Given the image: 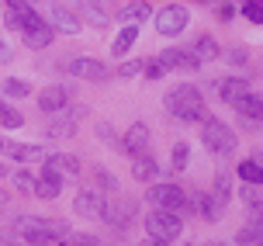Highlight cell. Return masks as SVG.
I'll list each match as a JSON object with an SVG mask.
<instances>
[{
	"mask_svg": "<svg viewBox=\"0 0 263 246\" xmlns=\"http://www.w3.org/2000/svg\"><path fill=\"white\" fill-rule=\"evenodd\" d=\"M166 111L177 121H204V97L194 83H180L166 94Z\"/></svg>",
	"mask_w": 263,
	"mask_h": 246,
	"instance_id": "cell-1",
	"label": "cell"
},
{
	"mask_svg": "<svg viewBox=\"0 0 263 246\" xmlns=\"http://www.w3.org/2000/svg\"><path fill=\"white\" fill-rule=\"evenodd\" d=\"M145 233H149V239H156V243H173L177 236L184 233V219H180V212L153 208V215L145 219Z\"/></svg>",
	"mask_w": 263,
	"mask_h": 246,
	"instance_id": "cell-2",
	"label": "cell"
},
{
	"mask_svg": "<svg viewBox=\"0 0 263 246\" xmlns=\"http://www.w3.org/2000/svg\"><path fill=\"white\" fill-rule=\"evenodd\" d=\"M201 139H204V149L215 156H225L236 149V132L225 121H218V118H204L201 121Z\"/></svg>",
	"mask_w": 263,
	"mask_h": 246,
	"instance_id": "cell-3",
	"label": "cell"
},
{
	"mask_svg": "<svg viewBox=\"0 0 263 246\" xmlns=\"http://www.w3.org/2000/svg\"><path fill=\"white\" fill-rule=\"evenodd\" d=\"M17 239L28 243V246H55L52 229H49V219H35V215L17 219Z\"/></svg>",
	"mask_w": 263,
	"mask_h": 246,
	"instance_id": "cell-4",
	"label": "cell"
},
{
	"mask_svg": "<svg viewBox=\"0 0 263 246\" xmlns=\"http://www.w3.org/2000/svg\"><path fill=\"white\" fill-rule=\"evenodd\" d=\"M149 201H153V208H163V212L187 208V195H184V187H177V184H156L149 191Z\"/></svg>",
	"mask_w": 263,
	"mask_h": 246,
	"instance_id": "cell-5",
	"label": "cell"
},
{
	"mask_svg": "<svg viewBox=\"0 0 263 246\" xmlns=\"http://www.w3.org/2000/svg\"><path fill=\"white\" fill-rule=\"evenodd\" d=\"M187 21H191V14H187L180 4H170V7H163V11L156 14V31L166 35V39H173V35H180L187 28Z\"/></svg>",
	"mask_w": 263,
	"mask_h": 246,
	"instance_id": "cell-6",
	"label": "cell"
},
{
	"mask_svg": "<svg viewBox=\"0 0 263 246\" xmlns=\"http://www.w3.org/2000/svg\"><path fill=\"white\" fill-rule=\"evenodd\" d=\"M104 205H107V195H101V191H80L73 198V212L83 215V219H101Z\"/></svg>",
	"mask_w": 263,
	"mask_h": 246,
	"instance_id": "cell-7",
	"label": "cell"
},
{
	"mask_svg": "<svg viewBox=\"0 0 263 246\" xmlns=\"http://www.w3.org/2000/svg\"><path fill=\"white\" fill-rule=\"evenodd\" d=\"M49 25H52V31H66V35H77L80 31V17L73 11H66L63 4H49V17H45Z\"/></svg>",
	"mask_w": 263,
	"mask_h": 246,
	"instance_id": "cell-8",
	"label": "cell"
},
{
	"mask_svg": "<svg viewBox=\"0 0 263 246\" xmlns=\"http://www.w3.org/2000/svg\"><path fill=\"white\" fill-rule=\"evenodd\" d=\"M66 104H69V91L59 87V83H55V87H45V91L39 94V108L45 115H63Z\"/></svg>",
	"mask_w": 263,
	"mask_h": 246,
	"instance_id": "cell-9",
	"label": "cell"
},
{
	"mask_svg": "<svg viewBox=\"0 0 263 246\" xmlns=\"http://www.w3.org/2000/svg\"><path fill=\"white\" fill-rule=\"evenodd\" d=\"M66 69H69L73 77H80V80H104L107 77V69L97 63V59H90V56H77V59H69Z\"/></svg>",
	"mask_w": 263,
	"mask_h": 246,
	"instance_id": "cell-10",
	"label": "cell"
},
{
	"mask_svg": "<svg viewBox=\"0 0 263 246\" xmlns=\"http://www.w3.org/2000/svg\"><path fill=\"white\" fill-rule=\"evenodd\" d=\"M163 69H197V56L194 52H184V49H166V52H159V59H156Z\"/></svg>",
	"mask_w": 263,
	"mask_h": 246,
	"instance_id": "cell-11",
	"label": "cell"
},
{
	"mask_svg": "<svg viewBox=\"0 0 263 246\" xmlns=\"http://www.w3.org/2000/svg\"><path fill=\"white\" fill-rule=\"evenodd\" d=\"M4 153L11 156V160H17V163H42L45 160V149L42 146H28V143H7L4 139V146H0Z\"/></svg>",
	"mask_w": 263,
	"mask_h": 246,
	"instance_id": "cell-12",
	"label": "cell"
},
{
	"mask_svg": "<svg viewBox=\"0 0 263 246\" xmlns=\"http://www.w3.org/2000/svg\"><path fill=\"white\" fill-rule=\"evenodd\" d=\"M132 215H135V205H132V201H107V205H104V215H101V219L111 222L115 229H125Z\"/></svg>",
	"mask_w": 263,
	"mask_h": 246,
	"instance_id": "cell-13",
	"label": "cell"
},
{
	"mask_svg": "<svg viewBox=\"0 0 263 246\" xmlns=\"http://www.w3.org/2000/svg\"><path fill=\"white\" fill-rule=\"evenodd\" d=\"M45 170H52V173H59V177H77L80 160L77 156H66V153H52V156H45Z\"/></svg>",
	"mask_w": 263,
	"mask_h": 246,
	"instance_id": "cell-14",
	"label": "cell"
},
{
	"mask_svg": "<svg viewBox=\"0 0 263 246\" xmlns=\"http://www.w3.org/2000/svg\"><path fill=\"white\" fill-rule=\"evenodd\" d=\"M125 149H128L132 156L149 153V129H145L142 121H135V125H128V132H125Z\"/></svg>",
	"mask_w": 263,
	"mask_h": 246,
	"instance_id": "cell-15",
	"label": "cell"
},
{
	"mask_svg": "<svg viewBox=\"0 0 263 246\" xmlns=\"http://www.w3.org/2000/svg\"><path fill=\"white\" fill-rule=\"evenodd\" d=\"M132 177H135V181H142V184H153V181L159 177V163H156V156L139 153V156H135V167H132Z\"/></svg>",
	"mask_w": 263,
	"mask_h": 246,
	"instance_id": "cell-16",
	"label": "cell"
},
{
	"mask_svg": "<svg viewBox=\"0 0 263 246\" xmlns=\"http://www.w3.org/2000/svg\"><path fill=\"white\" fill-rule=\"evenodd\" d=\"M59 191H63V177L59 173H52V170H45L39 181H35V198H59Z\"/></svg>",
	"mask_w": 263,
	"mask_h": 246,
	"instance_id": "cell-17",
	"label": "cell"
},
{
	"mask_svg": "<svg viewBox=\"0 0 263 246\" xmlns=\"http://www.w3.org/2000/svg\"><path fill=\"white\" fill-rule=\"evenodd\" d=\"M250 91V83L242 77H225L218 80V97H222L225 104H236V97H242V94Z\"/></svg>",
	"mask_w": 263,
	"mask_h": 246,
	"instance_id": "cell-18",
	"label": "cell"
},
{
	"mask_svg": "<svg viewBox=\"0 0 263 246\" xmlns=\"http://www.w3.org/2000/svg\"><path fill=\"white\" fill-rule=\"evenodd\" d=\"M149 17H153V7H149L145 0H132V4L121 7V21H125V25H142Z\"/></svg>",
	"mask_w": 263,
	"mask_h": 246,
	"instance_id": "cell-19",
	"label": "cell"
},
{
	"mask_svg": "<svg viewBox=\"0 0 263 246\" xmlns=\"http://www.w3.org/2000/svg\"><path fill=\"white\" fill-rule=\"evenodd\" d=\"M211 201H215V205H229V201H232V173H225V170H222V173H218V177H215V187H211Z\"/></svg>",
	"mask_w": 263,
	"mask_h": 246,
	"instance_id": "cell-20",
	"label": "cell"
},
{
	"mask_svg": "<svg viewBox=\"0 0 263 246\" xmlns=\"http://www.w3.org/2000/svg\"><path fill=\"white\" fill-rule=\"evenodd\" d=\"M232 108H236L246 121H256V118H260V97H256L253 91H246L242 97H236V104H232Z\"/></svg>",
	"mask_w": 263,
	"mask_h": 246,
	"instance_id": "cell-21",
	"label": "cell"
},
{
	"mask_svg": "<svg viewBox=\"0 0 263 246\" xmlns=\"http://www.w3.org/2000/svg\"><path fill=\"white\" fill-rule=\"evenodd\" d=\"M52 39H55V31H52V25H49V21H45L42 28L25 31V42L31 45V49H45V45H52Z\"/></svg>",
	"mask_w": 263,
	"mask_h": 246,
	"instance_id": "cell-22",
	"label": "cell"
},
{
	"mask_svg": "<svg viewBox=\"0 0 263 246\" xmlns=\"http://www.w3.org/2000/svg\"><path fill=\"white\" fill-rule=\"evenodd\" d=\"M191 52L197 56V63H211V59H218V52H222V49H218V42L211 39V35H204V39L194 42V49H191Z\"/></svg>",
	"mask_w": 263,
	"mask_h": 246,
	"instance_id": "cell-23",
	"label": "cell"
},
{
	"mask_svg": "<svg viewBox=\"0 0 263 246\" xmlns=\"http://www.w3.org/2000/svg\"><path fill=\"white\" fill-rule=\"evenodd\" d=\"M135 39H139V28H135V25H125L118 31L115 45H111V52H115V56H128V49L135 45Z\"/></svg>",
	"mask_w": 263,
	"mask_h": 246,
	"instance_id": "cell-24",
	"label": "cell"
},
{
	"mask_svg": "<svg viewBox=\"0 0 263 246\" xmlns=\"http://www.w3.org/2000/svg\"><path fill=\"white\" fill-rule=\"evenodd\" d=\"M236 243H239V246H260V215H256V212H253L250 225H246V229L236 236Z\"/></svg>",
	"mask_w": 263,
	"mask_h": 246,
	"instance_id": "cell-25",
	"label": "cell"
},
{
	"mask_svg": "<svg viewBox=\"0 0 263 246\" xmlns=\"http://www.w3.org/2000/svg\"><path fill=\"white\" fill-rule=\"evenodd\" d=\"M45 135L49 139H73L77 135V121H49L45 125Z\"/></svg>",
	"mask_w": 263,
	"mask_h": 246,
	"instance_id": "cell-26",
	"label": "cell"
},
{
	"mask_svg": "<svg viewBox=\"0 0 263 246\" xmlns=\"http://www.w3.org/2000/svg\"><path fill=\"white\" fill-rule=\"evenodd\" d=\"M28 91H31V87H28L25 80H17V77L4 80V94H7V97H28Z\"/></svg>",
	"mask_w": 263,
	"mask_h": 246,
	"instance_id": "cell-27",
	"label": "cell"
},
{
	"mask_svg": "<svg viewBox=\"0 0 263 246\" xmlns=\"http://www.w3.org/2000/svg\"><path fill=\"white\" fill-rule=\"evenodd\" d=\"M239 177L250 184H260V163L256 160H246V163H239Z\"/></svg>",
	"mask_w": 263,
	"mask_h": 246,
	"instance_id": "cell-28",
	"label": "cell"
},
{
	"mask_svg": "<svg viewBox=\"0 0 263 246\" xmlns=\"http://www.w3.org/2000/svg\"><path fill=\"white\" fill-rule=\"evenodd\" d=\"M170 160H173V170H184L187 160H191V146H187V143H177V146H173V156H170Z\"/></svg>",
	"mask_w": 263,
	"mask_h": 246,
	"instance_id": "cell-29",
	"label": "cell"
},
{
	"mask_svg": "<svg viewBox=\"0 0 263 246\" xmlns=\"http://www.w3.org/2000/svg\"><path fill=\"white\" fill-rule=\"evenodd\" d=\"M0 121H4V129H21V111H14V108H0Z\"/></svg>",
	"mask_w": 263,
	"mask_h": 246,
	"instance_id": "cell-30",
	"label": "cell"
},
{
	"mask_svg": "<svg viewBox=\"0 0 263 246\" xmlns=\"http://www.w3.org/2000/svg\"><path fill=\"white\" fill-rule=\"evenodd\" d=\"M201 212H204V219H208V222H218L225 208H222V205H215L211 198H204V201H201Z\"/></svg>",
	"mask_w": 263,
	"mask_h": 246,
	"instance_id": "cell-31",
	"label": "cell"
},
{
	"mask_svg": "<svg viewBox=\"0 0 263 246\" xmlns=\"http://www.w3.org/2000/svg\"><path fill=\"white\" fill-rule=\"evenodd\" d=\"M14 184H17V191H25V195H35V177L31 173H14Z\"/></svg>",
	"mask_w": 263,
	"mask_h": 246,
	"instance_id": "cell-32",
	"label": "cell"
},
{
	"mask_svg": "<svg viewBox=\"0 0 263 246\" xmlns=\"http://www.w3.org/2000/svg\"><path fill=\"white\" fill-rule=\"evenodd\" d=\"M135 73H142V63H139V59H128V63H121V66H118V77H121V80L135 77Z\"/></svg>",
	"mask_w": 263,
	"mask_h": 246,
	"instance_id": "cell-33",
	"label": "cell"
},
{
	"mask_svg": "<svg viewBox=\"0 0 263 246\" xmlns=\"http://www.w3.org/2000/svg\"><path fill=\"white\" fill-rule=\"evenodd\" d=\"M93 181L101 184L104 191H115V187H118V184H115V177H111V173H104V170H101V167L93 170Z\"/></svg>",
	"mask_w": 263,
	"mask_h": 246,
	"instance_id": "cell-34",
	"label": "cell"
},
{
	"mask_svg": "<svg viewBox=\"0 0 263 246\" xmlns=\"http://www.w3.org/2000/svg\"><path fill=\"white\" fill-rule=\"evenodd\" d=\"M242 14H246L250 21H256V25H260V17H263V11H260V0H250V4H242Z\"/></svg>",
	"mask_w": 263,
	"mask_h": 246,
	"instance_id": "cell-35",
	"label": "cell"
},
{
	"mask_svg": "<svg viewBox=\"0 0 263 246\" xmlns=\"http://www.w3.org/2000/svg\"><path fill=\"white\" fill-rule=\"evenodd\" d=\"M242 195H246V201H250V205H253V212L260 208V184H250V187H246Z\"/></svg>",
	"mask_w": 263,
	"mask_h": 246,
	"instance_id": "cell-36",
	"label": "cell"
},
{
	"mask_svg": "<svg viewBox=\"0 0 263 246\" xmlns=\"http://www.w3.org/2000/svg\"><path fill=\"white\" fill-rule=\"evenodd\" d=\"M163 73H166V69H163V66H159L156 59L145 66V80H153V83H156V80H163Z\"/></svg>",
	"mask_w": 263,
	"mask_h": 246,
	"instance_id": "cell-37",
	"label": "cell"
},
{
	"mask_svg": "<svg viewBox=\"0 0 263 246\" xmlns=\"http://www.w3.org/2000/svg\"><path fill=\"white\" fill-rule=\"evenodd\" d=\"M225 59H229L232 66H242V63H246V49H239V45H236V49L225 52Z\"/></svg>",
	"mask_w": 263,
	"mask_h": 246,
	"instance_id": "cell-38",
	"label": "cell"
},
{
	"mask_svg": "<svg viewBox=\"0 0 263 246\" xmlns=\"http://www.w3.org/2000/svg\"><path fill=\"white\" fill-rule=\"evenodd\" d=\"M0 63H11V49H7L4 42H0Z\"/></svg>",
	"mask_w": 263,
	"mask_h": 246,
	"instance_id": "cell-39",
	"label": "cell"
},
{
	"mask_svg": "<svg viewBox=\"0 0 263 246\" xmlns=\"http://www.w3.org/2000/svg\"><path fill=\"white\" fill-rule=\"evenodd\" d=\"M142 246H166V243H156V239H149V243H142Z\"/></svg>",
	"mask_w": 263,
	"mask_h": 246,
	"instance_id": "cell-40",
	"label": "cell"
},
{
	"mask_svg": "<svg viewBox=\"0 0 263 246\" xmlns=\"http://www.w3.org/2000/svg\"><path fill=\"white\" fill-rule=\"evenodd\" d=\"M0 205H7V195H4V191H0Z\"/></svg>",
	"mask_w": 263,
	"mask_h": 246,
	"instance_id": "cell-41",
	"label": "cell"
},
{
	"mask_svg": "<svg viewBox=\"0 0 263 246\" xmlns=\"http://www.w3.org/2000/svg\"><path fill=\"white\" fill-rule=\"evenodd\" d=\"M204 246H225V243H204Z\"/></svg>",
	"mask_w": 263,
	"mask_h": 246,
	"instance_id": "cell-42",
	"label": "cell"
},
{
	"mask_svg": "<svg viewBox=\"0 0 263 246\" xmlns=\"http://www.w3.org/2000/svg\"><path fill=\"white\" fill-rule=\"evenodd\" d=\"M236 4H250V0H236Z\"/></svg>",
	"mask_w": 263,
	"mask_h": 246,
	"instance_id": "cell-43",
	"label": "cell"
},
{
	"mask_svg": "<svg viewBox=\"0 0 263 246\" xmlns=\"http://www.w3.org/2000/svg\"><path fill=\"white\" fill-rule=\"evenodd\" d=\"M0 177H4V167H0Z\"/></svg>",
	"mask_w": 263,
	"mask_h": 246,
	"instance_id": "cell-44",
	"label": "cell"
},
{
	"mask_svg": "<svg viewBox=\"0 0 263 246\" xmlns=\"http://www.w3.org/2000/svg\"><path fill=\"white\" fill-rule=\"evenodd\" d=\"M28 4H35V0H28Z\"/></svg>",
	"mask_w": 263,
	"mask_h": 246,
	"instance_id": "cell-45",
	"label": "cell"
},
{
	"mask_svg": "<svg viewBox=\"0 0 263 246\" xmlns=\"http://www.w3.org/2000/svg\"><path fill=\"white\" fill-rule=\"evenodd\" d=\"M0 146H4V139H0Z\"/></svg>",
	"mask_w": 263,
	"mask_h": 246,
	"instance_id": "cell-46",
	"label": "cell"
},
{
	"mask_svg": "<svg viewBox=\"0 0 263 246\" xmlns=\"http://www.w3.org/2000/svg\"><path fill=\"white\" fill-rule=\"evenodd\" d=\"M0 108H4V104H0Z\"/></svg>",
	"mask_w": 263,
	"mask_h": 246,
	"instance_id": "cell-47",
	"label": "cell"
}]
</instances>
